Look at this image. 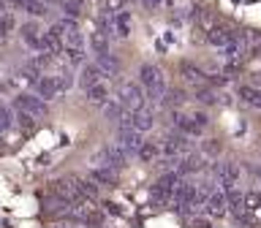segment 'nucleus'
<instances>
[{
	"label": "nucleus",
	"mask_w": 261,
	"mask_h": 228,
	"mask_svg": "<svg viewBox=\"0 0 261 228\" xmlns=\"http://www.w3.org/2000/svg\"><path fill=\"white\" fill-rule=\"evenodd\" d=\"M234 38H237V33H231L228 27H223V24H210V27H207V41L212 46L223 49L226 44H231Z\"/></svg>",
	"instance_id": "nucleus-11"
},
{
	"label": "nucleus",
	"mask_w": 261,
	"mask_h": 228,
	"mask_svg": "<svg viewBox=\"0 0 261 228\" xmlns=\"http://www.w3.org/2000/svg\"><path fill=\"white\" fill-rule=\"evenodd\" d=\"M240 98H242L248 106H256V109H261V90H258V87H248V84L240 87Z\"/></svg>",
	"instance_id": "nucleus-20"
},
{
	"label": "nucleus",
	"mask_w": 261,
	"mask_h": 228,
	"mask_svg": "<svg viewBox=\"0 0 261 228\" xmlns=\"http://www.w3.org/2000/svg\"><path fill=\"white\" fill-rule=\"evenodd\" d=\"M174 125L179 133H188V136H201L204 125L196 117H182V114H174Z\"/></svg>",
	"instance_id": "nucleus-13"
},
{
	"label": "nucleus",
	"mask_w": 261,
	"mask_h": 228,
	"mask_svg": "<svg viewBox=\"0 0 261 228\" xmlns=\"http://www.w3.org/2000/svg\"><path fill=\"white\" fill-rule=\"evenodd\" d=\"M60 8L68 19H76L82 14V8H85V3H82V0H60Z\"/></svg>",
	"instance_id": "nucleus-23"
},
{
	"label": "nucleus",
	"mask_w": 261,
	"mask_h": 228,
	"mask_svg": "<svg viewBox=\"0 0 261 228\" xmlns=\"http://www.w3.org/2000/svg\"><path fill=\"white\" fill-rule=\"evenodd\" d=\"M245 212H261V193H245Z\"/></svg>",
	"instance_id": "nucleus-25"
},
{
	"label": "nucleus",
	"mask_w": 261,
	"mask_h": 228,
	"mask_svg": "<svg viewBox=\"0 0 261 228\" xmlns=\"http://www.w3.org/2000/svg\"><path fill=\"white\" fill-rule=\"evenodd\" d=\"M182 182V174L179 171H169V174H163L158 182L152 187V195L158 204H174V193H177V185Z\"/></svg>",
	"instance_id": "nucleus-4"
},
{
	"label": "nucleus",
	"mask_w": 261,
	"mask_h": 228,
	"mask_svg": "<svg viewBox=\"0 0 261 228\" xmlns=\"http://www.w3.org/2000/svg\"><path fill=\"white\" fill-rule=\"evenodd\" d=\"M87 98H90V103H95V106H103L106 101H109V90H106L103 81H95L93 87H87Z\"/></svg>",
	"instance_id": "nucleus-17"
},
{
	"label": "nucleus",
	"mask_w": 261,
	"mask_h": 228,
	"mask_svg": "<svg viewBox=\"0 0 261 228\" xmlns=\"http://www.w3.org/2000/svg\"><path fill=\"white\" fill-rule=\"evenodd\" d=\"M117 101L125 106L128 111L134 109H147V93L142 84H136V81H125V84H120L117 90Z\"/></svg>",
	"instance_id": "nucleus-3"
},
{
	"label": "nucleus",
	"mask_w": 261,
	"mask_h": 228,
	"mask_svg": "<svg viewBox=\"0 0 261 228\" xmlns=\"http://www.w3.org/2000/svg\"><path fill=\"white\" fill-rule=\"evenodd\" d=\"M98 65H101V71L106 73V76H114V73L120 71V63H117V57H114L112 52H106V54H98Z\"/></svg>",
	"instance_id": "nucleus-18"
},
{
	"label": "nucleus",
	"mask_w": 261,
	"mask_h": 228,
	"mask_svg": "<svg viewBox=\"0 0 261 228\" xmlns=\"http://www.w3.org/2000/svg\"><path fill=\"white\" fill-rule=\"evenodd\" d=\"M65 60H68L71 65H82L85 63V52H82V46L79 44H65Z\"/></svg>",
	"instance_id": "nucleus-22"
},
{
	"label": "nucleus",
	"mask_w": 261,
	"mask_h": 228,
	"mask_svg": "<svg viewBox=\"0 0 261 228\" xmlns=\"http://www.w3.org/2000/svg\"><path fill=\"white\" fill-rule=\"evenodd\" d=\"M199 101L201 103H215V93H212V90H199Z\"/></svg>",
	"instance_id": "nucleus-26"
},
{
	"label": "nucleus",
	"mask_w": 261,
	"mask_h": 228,
	"mask_svg": "<svg viewBox=\"0 0 261 228\" xmlns=\"http://www.w3.org/2000/svg\"><path fill=\"white\" fill-rule=\"evenodd\" d=\"M33 87H36V93L44 98V101H46V98H55V95L63 90L60 79H55V76H41V79L33 81Z\"/></svg>",
	"instance_id": "nucleus-12"
},
{
	"label": "nucleus",
	"mask_w": 261,
	"mask_h": 228,
	"mask_svg": "<svg viewBox=\"0 0 261 228\" xmlns=\"http://www.w3.org/2000/svg\"><path fill=\"white\" fill-rule=\"evenodd\" d=\"M136 155L142 158V163H152V160L163 158V155H161V147H158V144H152V141H144V144H142V150H139Z\"/></svg>",
	"instance_id": "nucleus-19"
},
{
	"label": "nucleus",
	"mask_w": 261,
	"mask_h": 228,
	"mask_svg": "<svg viewBox=\"0 0 261 228\" xmlns=\"http://www.w3.org/2000/svg\"><path fill=\"white\" fill-rule=\"evenodd\" d=\"M204 152H220V144H215V141H212V144H204Z\"/></svg>",
	"instance_id": "nucleus-28"
},
{
	"label": "nucleus",
	"mask_w": 261,
	"mask_h": 228,
	"mask_svg": "<svg viewBox=\"0 0 261 228\" xmlns=\"http://www.w3.org/2000/svg\"><path fill=\"white\" fill-rule=\"evenodd\" d=\"M212 177H215L226 190H231V187L240 182V166H237V163H218V166H212Z\"/></svg>",
	"instance_id": "nucleus-9"
},
{
	"label": "nucleus",
	"mask_w": 261,
	"mask_h": 228,
	"mask_svg": "<svg viewBox=\"0 0 261 228\" xmlns=\"http://www.w3.org/2000/svg\"><path fill=\"white\" fill-rule=\"evenodd\" d=\"M191 152V136L188 133H174L161 144V155L163 158H182Z\"/></svg>",
	"instance_id": "nucleus-5"
},
{
	"label": "nucleus",
	"mask_w": 261,
	"mask_h": 228,
	"mask_svg": "<svg viewBox=\"0 0 261 228\" xmlns=\"http://www.w3.org/2000/svg\"><path fill=\"white\" fill-rule=\"evenodd\" d=\"M125 160H128V155L122 152L117 144H106L98 152H93V158H90L93 168H112V171L122 168V166H125Z\"/></svg>",
	"instance_id": "nucleus-2"
},
{
	"label": "nucleus",
	"mask_w": 261,
	"mask_h": 228,
	"mask_svg": "<svg viewBox=\"0 0 261 228\" xmlns=\"http://www.w3.org/2000/svg\"><path fill=\"white\" fill-rule=\"evenodd\" d=\"M139 84L144 87L147 98H152V101H163L166 81H163V73L155 68V65H142V68H139Z\"/></svg>",
	"instance_id": "nucleus-1"
},
{
	"label": "nucleus",
	"mask_w": 261,
	"mask_h": 228,
	"mask_svg": "<svg viewBox=\"0 0 261 228\" xmlns=\"http://www.w3.org/2000/svg\"><path fill=\"white\" fill-rule=\"evenodd\" d=\"M204 168V158L201 155H182V158H179V174H193V171H201Z\"/></svg>",
	"instance_id": "nucleus-14"
},
{
	"label": "nucleus",
	"mask_w": 261,
	"mask_h": 228,
	"mask_svg": "<svg viewBox=\"0 0 261 228\" xmlns=\"http://www.w3.org/2000/svg\"><path fill=\"white\" fill-rule=\"evenodd\" d=\"M122 128H130V130H139V133H144V130H150L155 125L152 114L147 109H134V111H125V117L120 120Z\"/></svg>",
	"instance_id": "nucleus-7"
},
{
	"label": "nucleus",
	"mask_w": 261,
	"mask_h": 228,
	"mask_svg": "<svg viewBox=\"0 0 261 228\" xmlns=\"http://www.w3.org/2000/svg\"><path fill=\"white\" fill-rule=\"evenodd\" d=\"M204 212L210 217H223L228 212V201H226V190H212L204 201Z\"/></svg>",
	"instance_id": "nucleus-10"
},
{
	"label": "nucleus",
	"mask_w": 261,
	"mask_h": 228,
	"mask_svg": "<svg viewBox=\"0 0 261 228\" xmlns=\"http://www.w3.org/2000/svg\"><path fill=\"white\" fill-rule=\"evenodd\" d=\"M163 103H166V106H177V103H182V93H171Z\"/></svg>",
	"instance_id": "nucleus-27"
},
{
	"label": "nucleus",
	"mask_w": 261,
	"mask_h": 228,
	"mask_svg": "<svg viewBox=\"0 0 261 228\" xmlns=\"http://www.w3.org/2000/svg\"><path fill=\"white\" fill-rule=\"evenodd\" d=\"M93 182L112 185V182H114V171H112V168H93Z\"/></svg>",
	"instance_id": "nucleus-24"
},
{
	"label": "nucleus",
	"mask_w": 261,
	"mask_h": 228,
	"mask_svg": "<svg viewBox=\"0 0 261 228\" xmlns=\"http://www.w3.org/2000/svg\"><path fill=\"white\" fill-rule=\"evenodd\" d=\"M101 76H106V73L101 71V65L93 63V65H85V71H82V87H93L95 81H101Z\"/></svg>",
	"instance_id": "nucleus-16"
},
{
	"label": "nucleus",
	"mask_w": 261,
	"mask_h": 228,
	"mask_svg": "<svg viewBox=\"0 0 261 228\" xmlns=\"http://www.w3.org/2000/svg\"><path fill=\"white\" fill-rule=\"evenodd\" d=\"M16 109L24 111V114H30L33 120H41V117H46V114H49L44 98H41L38 93H36V95H30V93L19 95V98H16Z\"/></svg>",
	"instance_id": "nucleus-6"
},
{
	"label": "nucleus",
	"mask_w": 261,
	"mask_h": 228,
	"mask_svg": "<svg viewBox=\"0 0 261 228\" xmlns=\"http://www.w3.org/2000/svg\"><path fill=\"white\" fill-rule=\"evenodd\" d=\"M125 106H122L120 101H106L103 103V114H106V117H109V120H122V117H125Z\"/></svg>",
	"instance_id": "nucleus-21"
},
{
	"label": "nucleus",
	"mask_w": 261,
	"mask_h": 228,
	"mask_svg": "<svg viewBox=\"0 0 261 228\" xmlns=\"http://www.w3.org/2000/svg\"><path fill=\"white\" fill-rule=\"evenodd\" d=\"M114 36L120 38H128L130 36V14L128 11H114Z\"/></svg>",
	"instance_id": "nucleus-15"
},
{
	"label": "nucleus",
	"mask_w": 261,
	"mask_h": 228,
	"mask_svg": "<svg viewBox=\"0 0 261 228\" xmlns=\"http://www.w3.org/2000/svg\"><path fill=\"white\" fill-rule=\"evenodd\" d=\"M120 147L122 152L128 155H136L139 150H142V144H144V138H142V133L139 130H130V128H120V133H117V141H114Z\"/></svg>",
	"instance_id": "nucleus-8"
}]
</instances>
